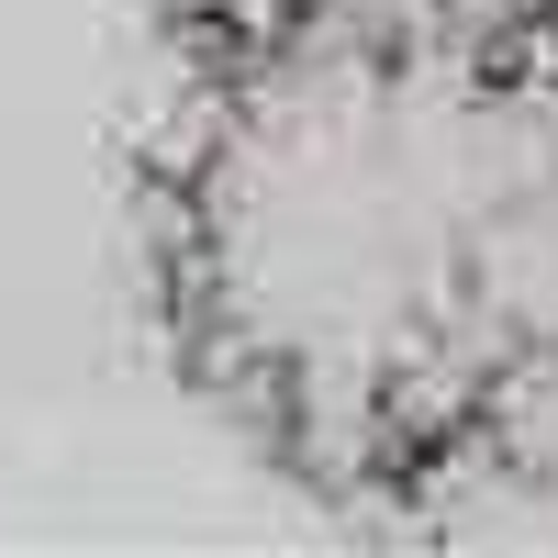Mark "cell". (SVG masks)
<instances>
[{"label": "cell", "mask_w": 558, "mask_h": 558, "mask_svg": "<svg viewBox=\"0 0 558 558\" xmlns=\"http://www.w3.org/2000/svg\"><path fill=\"white\" fill-rule=\"evenodd\" d=\"M179 157V313L302 458L402 481L492 380L481 246L536 168L481 45L313 23L213 68Z\"/></svg>", "instance_id": "1"}, {"label": "cell", "mask_w": 558, "mask_h": 558, "mask_svg": "<svg viewBox=\"0 0 558 558\" xmlns=\"http://www.w3.org/2000/svg\"><path fill=\"white\" fill-rule=\"evenodd\" d=\"M157 12H168V34L191 45L202 68H257L279 45H302L313 23H336L347 0H157Z\"/></svg>", "instance_id": "2"}]
</instances>
